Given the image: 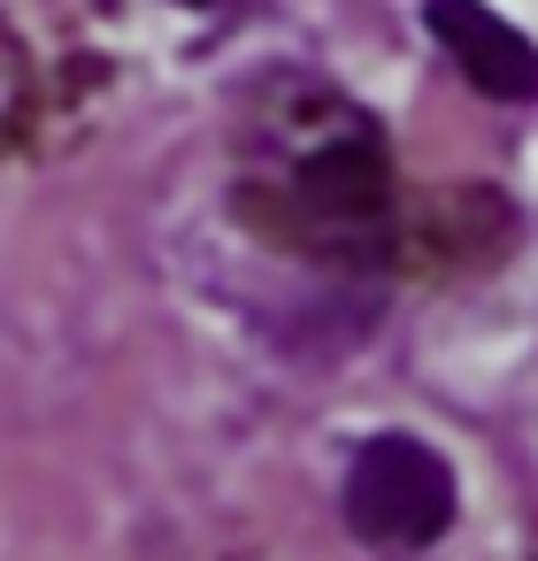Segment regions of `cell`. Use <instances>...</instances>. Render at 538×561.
Masks as SVG:
<instances>
[{
	"label": "cell",
	"instance_id": "6da1fadb",
	"mask_svg": "<svg viewBox=\"0 0 538 561\" xmlns=\"http://www.w3.org/2000/svg\"><path fill=\"white\" fill-rule=\"evenodd\" d=\"M346 523L369 546H438L454 523V469L408 431H385L346 469Z\"/></svg>",
	"mask_w": 538,
	"mask_h": 561
},
{
	"label": "cell",
	"instance_id": "7a4b0ae2",
	"mask_svg": "<svg viewBox=\"0 0 538 561\" xmlns=\"http://www.w3.org/2000/svg\"><path fill=\"white\" fill-rule=\"evenodd\" d=\"M423 24L484 101H538V47L484 0H423Z\"/></svg>",
	"mask_w": 538,
	"mask_h": 561
},
{
	"label": "cell",
	"instance_id": "3957f363",
	"mask_svg": "<svg viewBox=\"0 0 538 561\" xmlns=\"http://www.w3.org/2000/svg\"><path fill=\"white\" fill-rule=\"evenodd\" d=\"M185 9H208V0H185Z\"/></svg>",
	"mask_w": 538,
	"mask_h": 561
}]
</instances>
